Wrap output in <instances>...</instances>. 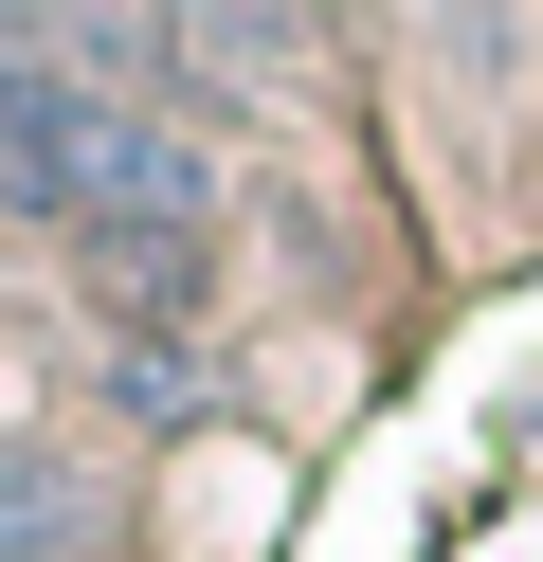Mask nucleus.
<instances>
[{
  "label": "nucleus",
  "mask_w": 543,
  "mask_h": 562,
  "mask_svg": "<svg viewBox=\"0 0 543 562\" xmlns=\"http://www.w3.org/2000/svg\"><path fill=\"white\" fill-rule=\"evenodd\" d=\"M55 526H72V490L36 472L19 436H0V562H55Z\"/></svg>",
  "instance_id": "f257e3e1"
}]
</instances>
